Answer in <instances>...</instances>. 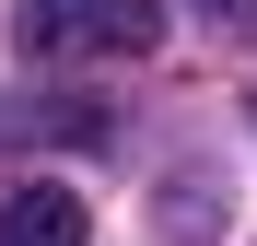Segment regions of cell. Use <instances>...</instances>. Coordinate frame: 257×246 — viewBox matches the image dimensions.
<instances>
[{
  "label": "cell",
  "instance_id": "obj_3",
  "mask_svg": "<svg viewBox=\"0 0 257 246\" xmlns=\"http://www.w3.org/2000/svg\"><path fill=\"white\" fill-rule=\"evenodd\" d=\"M210 12V35H257V0H199Z\"/></svg>",
  "mask_w": 257,
  "mask_h": 246
},
{
  "label": "cell",
  "instance_id": "obj_1",
  "mask_svg": "<svg viewBox=\"0 0 257 246\" xmlns=\"http://www.w3.org/2000/svg\"><path fill=\"white\" fill-rule=\"evenodd\" d=\"M24 47H47V59H141L152 0H24Z\"/></svg>",
  "mask_w": 257,
  "mask_h": 246
},
{
  "label": "cell",
  "instance_id": "obj_2",
  "mask_svg": "<svg viewBox=\"0 0 257 246\" xmlns=\"http://www.w3.org/2000/svg\"><path fill=\"white\" fill-rule=\"evenodd\" d=\"M0 246H82V199L47 188V176L12 188V199H0Z\"/></svg>",
  "mask_w": 257,
  "mask_h": 246
}]
</instances>
